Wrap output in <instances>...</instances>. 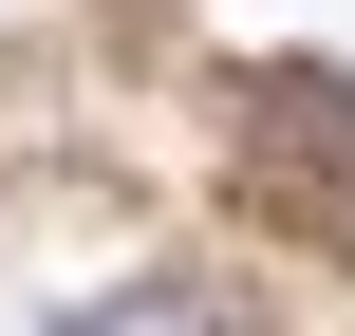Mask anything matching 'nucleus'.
<instances>
[{"instance_id":"1","label":"nucleus","mask_w":355,"mask_h":336,"mask_svg":"<svg viewBox=\"0 0 355 336\" xmlns=\"http://www.w3.org/2000/svg\"><path fill=\"white\" fill-rule=\"evenodd\" d=\"M56 336H206V299L187 281H112V299H75Z\"/></svg>"}]
</instances>
